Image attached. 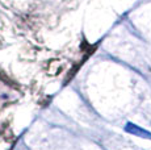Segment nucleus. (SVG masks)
Segmentation results:
<instances>
[{"label": "nucleus", "mask_w": 151, "mask_h": 150, "mask_svg": "<svg viewBox=\"0 0 151 150\" xmlns=\"http://www.w3.org/2000/svg\"><path fill=\"white\" fill-rule=\"evenodd\" d=\"M125 131L130 134H134V136H138V137H142V138H149L151 140V133L146 129L141 128V126L135 125V124H132V123H127L126 126H125Z\"/></svg>", "instance_id": "nucleus-1"}]
</instances>
